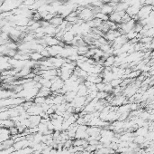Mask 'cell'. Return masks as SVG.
Here are the masks:
<instances>
[{"label": "cell", "instance_id": "6da1fadb", "mask_svg": "<svg viewBox=\"0 0 154 154\" xmlns=\"http://www.w3.org/2000/svg\"><path fill=\"white\" fill-rule=\"evenodd\" d=\"M151 11H153L152 6H146V5L142 6L139 9V12H138V14H137V17H138V18H139V21L147 18L150 15V14L151 13Z\"/></svg>", "mask_w": 154, "mask_h": 154}, {"label": "cell", "instance_id": "30bf717a", "mask_svg": "<svg viewBox=\"0 0 154 154\" xmlns=\"http://www.w3.org/2000/svg\"><path fill=\"white\" fill-rule=\"evenodd\" d=\"M95 18H97V19H99L100 21L102 22H107L108 19H109V17L107 15H104L101 12H98V13H96L95 15Z\"/></svg>", "mask_w": 154, "mask_h": 154}, {"label": "cell", "instance_id": "4fadbf2b", "mask_svg": "<svg viewBox=\"0 0 154 154\" xmlns=\"http://www.w3.org/2000/svg\"><path fill=\"white\" fill-rule=\"evenodd\" d=\"M139 42L142 44H150L152 42V38L151 37H148V36H142L140 38Z\"/></svg>", "mask_w": 154, "mask_h": 154}, {"label": "cell", "instance_id": "9a60e30c", "mask_svg": "<svg viewBox=\"0 0 154 154\" xmlns=\"http://www.w3.org/2000/svg\"><path fill=\"white\" fill-rule=\"evenodd\" d=\"M99 1L102 3V4H107L110 2V0H99Z\"/></svg>", "mask_w": 154, "mask_h": 154}, {"label": "cell", "instance_id": "ba28073f", "mask_svg": "<svg viewBox=\"0 0 154 154\" xmlns=\"http://www.w3.org/2000/svg\"><path fill=\"white\" fill-rule=\"evenodd\" d=\"M13 94H14L13 91L6 90V89H3V90H0V100L9 98V97H11Z\"/></svg>", "mask_w": 154, "mask_h": 154}, {"label": "cell", "instance_id": "9c48e42d", "mask_svg": "<svg viewBox=\"0 0 154 154\" xmlns=\"http://www.w3.org/2000/svg\"><path fill=\"white\" fill-rule=\"evenodd\" d=\"M42 59H43V56L41 55V54L38 52H32L30 54V60H32V61L40 62Z\"/></svg>", "mask_w": 154, "mask_h": 154}, {"label": "cell", "instance_id": "7a4b0ae2", "mask_svg": "<svg viewBox=\"0 0 154 154\" xmlns=\"http://www.w3.org/2000/svg\"><path fill=\"white\" fill-rule=\"evenodd\" d=\"M75 37V35L72 33L71 31H66L64 32V34L62 36V39L61 41L64 42L65 44H66L67 45H71V42L73 41V39H74Z\"/></svg>", "mask_w": 154, "mask_h": 154}, {"label": "cell", "instance_id": "3957f363", "mask_svg": "<svg viewBox=\"0 0 154 154\" xmlns=\"http://www.w3.org/2000/svg\"><path fill=\"white\" fill-rule=\"evenodd\" d=\"M140 7L139 6H130L127 7V9L125 10V13L129 15L130 17H133L134 15H137L138 12H139Z\"/></svg>", "mask_w": 154, "mask_h": 154}, {"label": "cell", "instance_id": "2e32d148", "mask_svg": "<svg viewBox=\"0 0 154 154\" xmlns=\"http://www.w3.org/2000/svg\"><path fill=\"white\" fill-rule=\"evenodd\" d=\"M123 0H110V2H113V3H116V4H117V3H119V2H122Z\"/></svg>", "mask_w": 154, "mask_h": 154}, {"label": "cell", "instance_id": "5b68a950", "mask_svg": "<svg viewBox=\"0 0 154 154\" xmlns=\"http://www.w3.org/2000/svg\"><path fill=\"white\" fill-rule=\"evenodd\" d=\"M64 21V18H62L60 15H56L55 17L49 22L51 24L52 26H55V27H58L59 26H60V24L62 23Z\"/></svg>", "mask_w": 154, "mask_h": 154}, {"label": "cell", "instance_id": "8992f818", "mask_svg": "<svg viewBox=\"0 0 154 154\" xmlns=\"http://www.w3.org/2000/svg\"><path fill=\"white\" fill-rule=\"evenodd\" d=\"M115 62H116L115 55H110L107 58L104 59L103 66L104 67H112L113 66V64H115Z\"/></svg>", "mask_w": 154, "mask_h": 154}, {"label": "cell", "instance_id": "7c38bea8", "mask_svg": "<svg viewBox=\"0 0 154 154\" xmlns=\"http://www.w3.org/2000/svg\"><path fill=\"white\" fill-rule=\"evenodd\" d=\"M125 36H126L128 41H130V40H132L133 38H136L138 36V33H136V32H134L133 30H131L130 32H128L127 34H125Z\"/></svg>", "mask_w": 154, "mask_h": 154}, {"label": "cell", "instance_id": "52a82bcc", "mask_svg": "<svg viewBox=\"0 0 154 154\" xmlns=\"http://www.w3.org/2000/svg\"><path fill=\"white\" fill-rule=\"evenodd\" d=\"M121 15L118 12H116V11H113L110 15H109V19L110 21L113 22V23H116V24H120L121 23Z\"/></svg>", "mask_w": 154, "mask_h": 154}, {"label": "cell", "instance_id": "5bb4252c", "mask_svg": "<svg viewBox=\"0 0 154 154\" xmlns=\"http://www.w3.org/2000/svg\"><path fill=\"white\" fill-rule=\"evenodd\" d=\"M154 0H145L144 1V5L146 6H153Z\"/></svg>", "mask_w": 154, "mask_h": 154}, {"label": "cell", "instance_id": "277c9868", "mask_svg": "<svg viewBox=\"0 0 154 154\" xmlns=\"http://www.w3.org/2000/svg\"><path fill=\"white\" fill-rule=\"evenodd\" d=\"M115 11L113 10V7L112 6H110L108 3L107 4H104L101 7H100V12L101 13H103V14H104V15H109Z\"/></svg>", "mask_w": 154, "mask_h": 154}, {"label": "cell", "instance_id": "8fae6325", "mask_svg": "<svg viewBox=\"0 0 154 154\" xmlns=\"http://www.w3.org/2000/svg\"><path fill=\"white\" fill-rule=\"evenodd\" d=\"M122 82H123V79L122 78H117V79H113L111 82H110V84L112 85L113 88L115 87H117V86H120Z\"/></svg>", "mask_w": 154, "mask_h": 154}]
</instances>
